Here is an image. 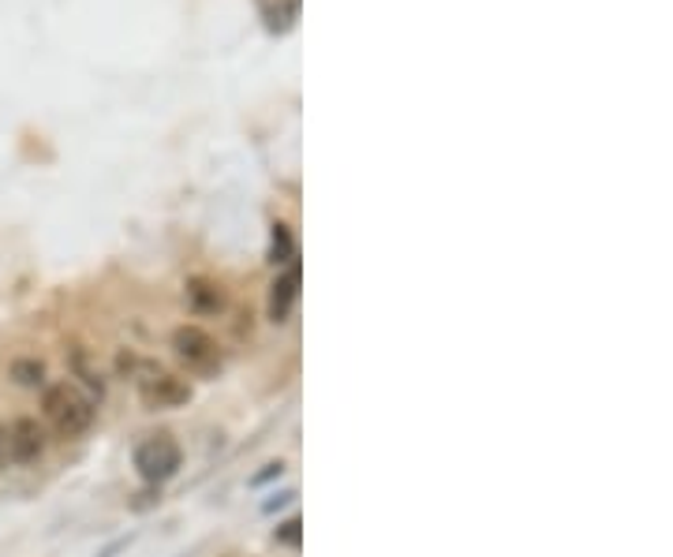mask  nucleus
<instances>
[{
    "instance_id": "10",
    "label": "nucleus",
    "mask_w": 673,
    "mask_h": 557,
    "mask_svg": "<svg viewBox=\"0 0 673 557\" xmlns=\"http://www.w3.org/2000/svg\"><path fill=\"white\" fill-rule=\"evenodd\" d=\"M72 367H75V375L82 378V382L90 385V390H94L98 396H101V390H105V382H101V375L94 367H90V359H87V352H75L72 356Z\"/></svg>"
},
{
    "instance_id": "12",
    "label": "nucleus",
    "mask_w": 673,
    "mask_h": 557,
    "mask_svg": "<svg viewBox=\"0 0 673 557\" xmlns=\"http://www.w3.org/2000/svg\"><path fill=\"white\" fill-rule=\"evenodd\" d=\"M4 457H8V430L0 427V464H4Z\"/></svg>"
},
{
    "instance_id": "8",
    "label": "nucleus",
    "mask_w": 673,
    "mask_h": 557,
    "mask_svg": "<svg viewBox=\"0 0 673 557\" xmlns=\"http://www.w3.org/2000/svg\"><path fill=\"white\" fill-rule=\"evenodd\" d=\"M8 375H12V382L27 385V390H38V385H46V363L41 359H12Z\"/></svg>"
},
{
    "instance_id": "9",
    "label": "nucleus",
    "mask_w": 673,
    "mask_h": 557,
    "mask_svg": "<svg viewBox=\"0 0 673 557\" xmlns=\"http://www.w3.org/2000/svg\"><path fill=\"white\" fill-rule=\"evenodd\" d=\"M292 255H296V251H292L289 225L277 221V225H274V251H269V258H274V263H289Z\"/></svg>"
},
{
    "instance_id": "5",
    "label": "nucleus",
    "mask_w": 673,
    "mask_h": 557,
    "mask_svg": "<svg viewBox=\"0 0 673 557\" xmlns=\"http://www.w3.org/2000/svg\"><path fill=\"white\" fill-rule=\"evenodd\" d=\"M8 430V457L15 464H34L41 460V453H46V430H41L38 419L30 416H20Z\"/></svg>"
},
{
    "instance_id": "7",
    "label": "nucleus",
    "mask_w": 673,
    "mask_h": 557,
    "mask_svg": "<svg viewBox=\"0 0 673 557\" xmlns=\"http://www.w3.org/2000/svg\"><path fill=\"white\" fill-rule=\"evenodd\" d=\"M188 303L199 315H217V311L225 307V292H221V284L206 281V277H195V281L188 284Z\"/></svg>"
},
{
    "instance_id": "4",
    "label": "nucleus",
    "mask_w": 673,
    "mask_h": 557,
    "mask_svg": "<svg viewBox=\"0 0 673 557\" xmlns=\"http://www.w3.org/2000/svg\"><path fill=\"white\" fill-rule=\"evenodd\" d=\"M173 352H176V359H180L183 367H191V370H214L217 363H221V349H217V341L202 326H180L176 329Z\"/></svg>"
},
{
    "instance_id": "3",
    "label": "nucleus",
    "mask_w": 673,
    "mask_h": 557,
    "mask_svg": "<svg viewBox=\"0 0 673 557\" xmlns=\"http://www.w3.org/2000/svg\"><path fill=\"white\" fill-rule=\"evenodd\" d=\"M180 445L168 434H154L147 442L135 445V471H139L147 483H168V479L180 471Z\"/></svg>"
},
{
    "instance_id": "1",
    "label": "nucleus",
    "mask_w": 673,
    "mask_h": 557,
    "mask_svg": "<svg viewBox=\"0 0 673 557\" xmlns=\"http://www.w3.org/2000/svg\"><path fill=\"white\" fill-rule=\"evenodd\" d=\"M41 416L61 438H82L94 427V401L75 382H53L41 393Z\"/></svg>"
},
{
    "instance_id": "11",
    "label": "nucleus",
    "mask_w": 673,
    "mask_h": 557,
    "mask_svg": "<svg viewBox=\"0 0 673 557\" xmlns=\"http://www.w3.org/2000/svg\"><path fill=\"white\" fill-rule=\"evenodd\" d=\"M277 543H284V546H300V520H284V524L277 528Z\"/></svg>"
},
{
    "instance_id": "2",
    "label": "nucleus",
    "mask_w": 673,
    "mask_h": 557,
    "mask_svg": "<svg viewBox=\"0 0 673 557\" xmlns=\"http://www.w3.org/2000/svg\"><path fill=\"white\" fill-rule=\"evenodd\" d=\"M135 385L147 408H180L191 401V385L176 378L173 370L154 367V363H135Z\"/></svg>"
},
{
    "instance_id": "6",
    "label": "nucleus",
    "mask_w": 673,
    "mask_h": 557,
    "mask_svg": "<svg viewBox=\"0 0 673 557\" xmlns=\"http://www.w3.org/2000/svg\"><path fill=\"white\" fill-rule=\"evenodd\" d=\"M296 300H300V269L292 266V269H284V274H277V281L269 284V303H266L269 322H277V326L289 322Z\"/></svg>"
}]
</instances>
